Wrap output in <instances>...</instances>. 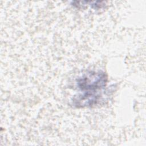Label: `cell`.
<instances>
[{
  "instance_id": "1",
  "label": "cell",
  "mask_w": 146,
  "mask_h": 146,
  "mask_svg": "<svg viewBox=\"0 0 146 146\" xmlns=\"http://www.w3.org/2000/svg\"><path fill=\"white\" fill-rule=\"evenodd\" d=\"M107 83V76L102 71H90L77 79L79 92L73 98L72 104L77 108L92 107L100 100Z\"/></svg>"
}]
</instances>
